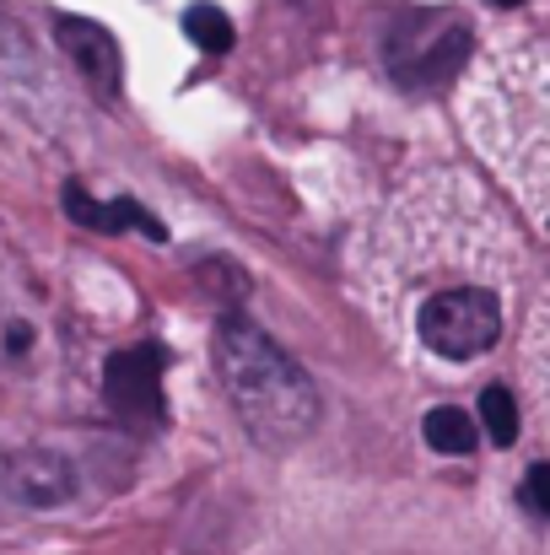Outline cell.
Returning a JSON list of instances; mask_svg holds the SVG:
<instances>
[{"label": "cell", "mask_w": 550, "mask_h": 555, "mask_svg": "<svg viewBox=\"0 0 550 555\" xmlns=\"http://www.w3.org/2000/svg\"><path fill=\"white\" fill-rule=\"evenodd\" d=\"M502 335V308L491 292H437L421 302V340L448 357V362H470L481 351H491Z\"/></svg>", "instance_id": "7a4b0ae2"}, {"label": "cell", "mask_w": 550, "mask_h": 555, "mask_svg": "<svg viewBox=\"0 0 550 555\" xmlns=\"http://www.w3.org/2000/svg\"><path fill=\"white\" fill-rule=\"evenodd\" d=\"M426 442H432L437 453H448V459H470V448H475V421H470L459 404H437V410L426 415Z\"/></svg>", "instance_id": "8992f818"}, {"label": "cell", "mask_w": 550, "mask_h": 555, "mask_svg": "<svg viewBox=\"0 0 550 555\" xmlns=\"http://www.w3.org/2000/svg\"><path fill=\"white\" fill-rule=\"evenodd\" d=\"M491 5H524V0H491Z\"/></svg>", "instance_id": "7c38bea8"}, {"label": "cell", "mask_w": 550, "mask_h": 555, "mask_svg": "<svg viewBox=\"0 0 550 555\" xmlns=\"http://www.w3.org/2000/svg\"><path fill=\"white\" fill-rule=\"evenodd\" d=\"M524 502H529L535 518H546L550 513V464H535V469H529V480H524Z\"/></svg>", "instance_id": "9c48e42d"}, {"label": "cell", "mask_w": 550, "mask_h": 555, "mask_svg": "<svg viewBox=\"0 0 550 555\" xmlns=\"http://www.w3.org/2000/svg\"><path fill=\"white\" fill-rule=\"evenodd\" d=\"M27 346H33V330H27V324H5V351H11V357H22Z\"/></svg>", "instance_id": "8fae6325"}, {"label": "cell", "mask_w": 550, "mask_h": 555, "mask_svg": "<svg viewBox=\"0 0 550 555\" xmlns=\"http://www.w3.org/2000/svg\"><path fill=\"white\" fill-rule=\"evenodd\" d=\"M103 399L108 410L136 426V431H157L168 421V399H163V351L157 346H130L119 357H108L103 367Z\"/></svg>", "instance_id": "3957f363"}, {"label": "cell", "mask_w": 550, "mask_h": 555, "mask_svg": "<svg viewBox=\"0 0 550 555\" xmlns=\"http://www.w3.org/2000/svg\"><path fill=\"white\" fill-rule=\"evenodd\" d=\"M183 33H189V43H200L205 54H227L232 38H238L232 22H227V11H221V5H205V0L183 11Z\"/></svg>", "instance_id": "52a82bcc"}, {"label": "cell", "mask_w": 550, "mask_h": 555, "mask_svg": "<svg viewBox=\"0 0 550 555\" xmlns=\"http://www.w3.org/2000/svg\"><path fill=\"white\" fill-rule=\"evenodd\" d=\"M5 486L22 507H65L76 496V469L54 448H22L5 459Z\"/></svg>", "instance_id": "277c9868"}, {"label": "cell", "mask_w": 550, "mask_h": 555, "mask_svg": "<svg viewBox=\"0 0 550 555\" xmlns=\"http://www.w3.org/2000/svg\"><path fill=\"white\" fill-rule=\"evenodd\" d=\"M65 216H71V221H81V227H98V221H103V205H98L87 189L71 184L65 189Z\"/></svg>", "instance_id": "30bf717a"}, {"label": "cell", "mask_w": 550, "mask_h": 555, "mask_svg": "<svg viewBox=\"0 0 550 555\" xmlns=\"http://www.w3.org/2000/svg\"><path fill=\"white\" fill-rule=\"evenodd\" d=\"M60 49L76 60V70H81L98 92H119V70H125V60H119V43H114L108 27L81 22V16H60Z\"/></svg>", "instance_id": "5b68a950"}, {"label": "cell", "mask_w": 550, "mask_h": 555, "mask_svg": "<svg viewBox=\"0 0 550 555\" xmlns=\"http://www.w3.org/2000/svg\"><path fill=\"white\" fill-rule=\"evenodd\" d=\"M481 421H486V437H491L497 448H513V442H519V399H513L502 383H491V388L481 393Z\"/></svg>", "instance_id": "ba28073f"}, {"label": "cell", "mask_w": 550, "mask_h": 555, "mask_svg": "<svg viewBox=\"0 0 550 555\" xmlns=\"http://www.w3.org/2000/svg\"><path fill=\"white\" fill-rule=\"evenodd\" d=\"M216 372H221V388H227L238 421L248 426V437L259 448L286 453L319 426L314 377L297 367L265 330H254L238 313H227L221 330H216Z\"/></svg>", "instance_id": "6da1fadb"}]
</instances>
